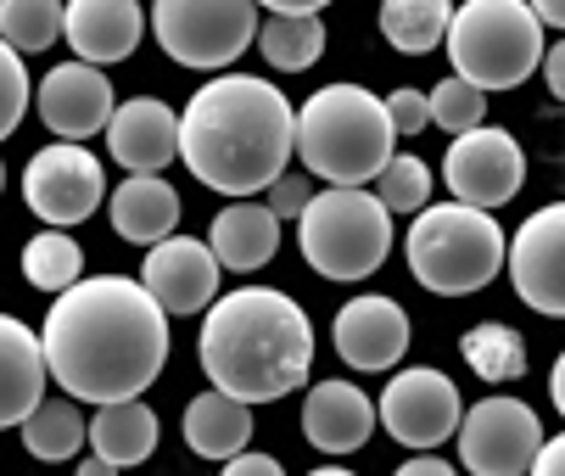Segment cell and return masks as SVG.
Masks as SVG:
<instances>
[{"instance_id": "obj_22", "label": "cell", "mask_w": 565, "mask_h": 476, "mask_svg": "<svg viewBox=\"0 0 565 476\" xmlns=\"http://www.w3.org/2000/svg\"><path fill=\"white\" fill-rule=\"evenodd\" d=\"M207 253H213L218 269L253 275V269H264L280 253V219L264 202H230L213 219V230H207Z\"/></svg>"}, {"instance_id": "obj_41", "label": "cell", "mask_w": 565, "mask_h": 476, "mask_svg": "<svg viewBox=\"0 0 565 476\" xmlns=\"http://www.w3.org/2000/svg\"><path fill=\"white\" fill-rule=\"evenodd\" d=\"M308 476H353V470H342V465H319V470H308Z\"/></svg>"}, {"instance_id": "obj_20", "label": "cell", "mask_w": 565, "mask_h": 476, "mask_svg": "<svg viewBox=\"0 0 565 476\" xmlns=\"http://www.w3.org/2000/svg\"><path fill=\"white\" fill-rule=\"evenodd\" d=\"M45 353H40V337L0 314V432L7 426H23L40 404H45Z\"/></svg>"}, {"instance_id": "obj_16", "label": "cell", "mask_w": 565, "mask_h": 476, "mask_svg": "<svg viewBox=\"0 0 565 476\" xmlns=\"http://www.w3.org/2000/svg\"><path fill=\"white\" fill-rule=\"evenodd\" d=\"M107 151L129 174H163L180 157V113L157 96H129L107 118Z\"/></svg>"}, {"instance_id": "obj_26", "label": "cell", "mask_w": 565, "mask_h": 476, "mask_svg": "<svg viewBox=\"0 0 565 476\" xmlns=\"http://www.w3.org/2000/svg\"><path fill=\"white\" fill-rule=\"evenodd\" d=\"M459 353H465V364H470L481 381H493V387L526 375V337H521L515 326H504V320L470 326V331L459 337Z\"/></svg>"}, {"instance_id": "obj_24", "label": "cell", "mask_w": 565, "mask_h": 476, "mask_svg": "<svg viewBox=\"0 0 565 476\" xmlns=\"http://www.w3.org/2000/svg\"><path fill=\"white\" fill-rule=\"evenodd\" d=\"M185 443L202 459H235L253 443V410L224 399V392H196L185 404Z\"/></svg>"}, {"instance_id": "obj_21", "label": "cell", "mask_w": 565, "mask_h": 476, "mask_svg": "<svg viewBox=\"0 0 565 476\" xmlns=\"http://www.w3.org/2000/svg\"><path fill=\"white\" fill-rule=\"evenodd\" d=\"M107 219H113V230L124 235V242L157 247V242H169L174 224H180V191L163 174H129L107 197Z\"/></svg>"}, {"instance_id": "obj_4", "label": "cell", "mask_w": 565, "mask_h": 476, "mask_svg": "<svg viewBox=\"0 0 565 476\" xmlns=\"http://www.w3.org/2000/svg\"><path fill=\"white\" fill-rule=\"evenodd\" d=\"M397 135L386 102L364 85H326L297 107V157L313 180H331V191H364L386 163Z\"/></svg>"}, {"instance_id": "obj_38", "label": "cell", "mask_w": 565, "mask_h": 476, "mask_svg": "<svg viewBox=\"0 0 565 476\" xmlns=\"http://www.w3.org/2000/svg\"><path fill=\"white\" fill-rule=\"evenodd\" d=\"M537 67H543V78H548V96L565 102V45H548Z\"/></svg>"}, {"instance_id": "obj_42", "label": "cell", "mask_w": 565, "mask_h": 476, "mask_svg": "<svg viewBox=\"0 0 565 476\" xmlns=\"http://www.w3.org/2000/svg\"><path fill=\"white\" fill-rule=\"evenodd\" d=\"M0 191H7V163H0Z\"/></svg>"}, {"instance_id": "obj_34", "label": "cell", "mask_w": 565, "mask_h": 476, "mask_svg": "<svg viewBox=\"0 0 565 476\" xmlns=\"http://www.w3.org/2000/svg\"><path fill=\"white\" fill-rule=\"evenodd\" d=\"M386 118H392V135H420L426 124H431V113H426V91H392L386 96Z\"/></svg>"}, {"instance_id": "obj_39", "label": "cell", "mask_w": 565, "mask_h": 476, "mask_svg": "<svg viewBox=\"0 0 565 476\" xmlns=\"http://www.w3.org/2000/svg\"><path fill=\"white\" fill-rule=\"evenodd\" d=\"M392 476H459L448 459H437V454H415V459H403Z\"/></svg>"}, {"instance_id": "obj_33", "label": "cell", "mask_w": 565, "mask_h": 476, "mask_svg": "<svg viewBox=\"0 0 565 476\" xmlns=\"http://www.w3.org/2000/svg\"><path fill=\"white\" fill-rule=\"evenodd\" d=\"M23 113H29V67L18 51L0 45V140L23 124Z\"/></svg>"}, {"instance_id": "obj_8", "label": "cell", "mask_w": 565, "mask_h": 476, "mask_svg": "<svg viewBox=\"0 0 565 476\" xmlns=\"http://www.w3.org/2000/svg\"><path fill=\"white\" fill-rule=\"evenodd\" d=\"M151 34L180 67H230L258 34L253 0H157Z\"/></svg>"}, {"instance_id": "obj_30", "label": "cell", "mask_w": 565, "mask_h": 476, "mask_svg": "<svg viewBox=\"0 0 565 476\" xmlns=\"http://www.w3.org/2000/svg\"><path fill=\"white\" fill-rule=\"evenodd\" d=\"M62 40V7L56 0H7L0 7V45L18 51V56H34V51H51Z\"/></svg>"}, {"instance_id": "obj_19", "label": "cell", "mask_w": 565, "mask_h": 476, "mask_svg": "<svg viewBox=\"0 0 565 476\" xmlns=\"http://www.w3.org/2000/svg\"><path fill=\"white\" fill-rule=\"evenodd\" d=\"M375 432V404L353 381H319L302 399V437L319 454H353Z\"/></svg>"}, {"instance_id": "obj_35", "label": "cell", "mask_w": 565, "mask_h": 476, "mask_svg": "<svg viewBox=\"0 0 565 476\" xmlns=\"http://www.w3.org/2000/svg\"><path fill=\"white\" fill-rule=\"evenodd\" d=\"M308 202H313V186H308L302 174H291V169H286V174L269 186V202H264V208H269L275 219H297Z\"/></svg>"}, {"instance_id": "obj_40", "label": "cell", "mask_w": 565, "mask_h": 476, "mask_svg": "<svg viewBox=\"0 0 565 476\" xmlns=\"http://www.w3.org/2000/svg\"><path fill=\"white\" fill-rule=\"evenodd\" d=\"M73 476H124V470H113L107 459H96V454H90V459H78V470H73Z\"/></svg>"}, {"instance_id": "obj_3", "label": "cell", "mask_w": 565, "mask_h": 476, "mask_svg": "<svg viewBox=\"0 0 565 476\" xmlns=\"http://www.w3.org/2000/svg\"><path fill=\"white\" fill-rule=\"evenodd\" d=\"M196 359L224 399L247 410L275 404L313 370V320L297 297L275 286H241L230 297H213L196 337Z\"/></svg>"}, {"instance_id": "obj_27", "label": "cell", "mask_w": 565, "mask_h": 476, "mask_svg": "<svg viewBox=\"0 0 565 476\" xmlns=\"http://www.w3.org/2000/svg\"><path fill=\"white\" fill-rule=\"evenodd\" d=\"M448 18H454L448 0H386L381 7V34L403 56H426V51L443 45Z\"/></svg>"}, {"instance_id": "obj_7", "label": "cell", "mask_w": 565, "mask_h": 476, "mask_svg": "<svg viewBox=\"0 0 565 476\" xmlns=\"http://www.w3.org/2000/svg\"><path fill=\"white\" fill-rule=\"evenodd\" d=\"M297 247L313 275L364 281L392 253V213L370 191H313L297 213Z\"/></svg>"}, {"instance_id": "obj_28", "label": "cell", "mask_w": 565, "mask_h": 476, "mask_svg": "<svg viewBox=\"0 0 565 476\" xmlns=\"http://www.w3.org/2000/svg\"><path fill=\"white\" fill-rule=\"evenodd\" d=\"M23 281L51 292V297H62L67 286L85 281V247H78L67 230H40L34 242L23 247Z\"/></svg>"}, {"instance_id": "obj_10", "label": "cell", "mask_w": 565, "mask_h": 476, "mask_svg": "<svg viewBox=\"0 0 565 476\" xmlns=\"http://www.w3.org/2000/svg\"><path fill=\"white\" fill-rule=\"evenodd\" d=\"M23 202L34 219H45V230H67V224H85L102 202H107V174H102V157L85 146H67L51 140L29 157L23 169Z\"/></svg>"}, {"instance_id": "obj_1", "label": "cell", "mask_w": 565, "mask_h": 476, "mask_svg": "<svg viewBox=\"0 0 565 476\" xmlns=\"http://www.w3.org/2000/svg\"><path fill=\"white\" fill-rule=\"evenodd\" d=\"M40 353L45 375L73 404H129L169 364V314L140 292V281L85 275L51 303Z\"/></svg>"}, {"instance_id": "obj_36", "label": "cell", "mask_w": 565, "mask_h": 476, "mask_svg": "<svg viewBox=\"0 0 565 476\" xmlns=\"http://www.w3.org/2000/svg\"><path fill=\"white\" fill-rule=\"evenodd\" d=\"M224 476H286V465L275 454H253V448H241L235 459H224Z\"/></svg>"}, {"instance_id": "obj_11", "label": "cell", "mask_w": 565, "mask_h": 476, "mask_svg": "<svg viewBox=\"0 0 565 476\" xmlns=\"http://www.w3.org/2000/svg\"><path fill=\"white\" fill-rule=\"evenodd\" d=\"M443 180H448L459 208L493 213V208L521 197V186H526V151H521V140L510 129L481 124L470 135H454V146L443 157Z\"/></svg>"}, {"instance_id": "obj_31", "label": "cell", "mask_w": 565, "mask_h": 476, "mask_svg": "<svg viewBox=\"0 0 565 476\" xmlns=\"http://www.w3.org/2000/svg\"><path fill=\"white\" fill-rule=\"evenodd\" d=\"M386 213H420L431 208V163L426 157H392V163L375 174V191H370Z\"/></svg>"}, {"instance_id": "obj_12", "label": "cell", "mask_w": 565, "mask_h": 476, "mask_svg": "<svg viewBox=\"0 0 565 476\" xmlns=\"http://www.w3.org/2000/svg\"><path fill=\"white\" fill-rule=\"evenodd\" d=\"M459 415H465L459 387L431 364L397 370L381 392V404H375V426H386V437H397L403 448H420V454L448 443L459 432Z\"/></svg>"}, {"instance_id": "obj_32", "label": "cell", "mask_w": 565, "mask_h": 476, "mask_svg": "<svg viewBox=\"0 0 565 476\" xmlns=\"http://www.w3.org/2000/svg\"><path fill=\"white\" fill-rule=\"evenodd\" d=\"M426 113H431L437 129H448V135H470V129L488 124V96L470 91L465 78H443V85H431V96H426Z\"/></svg>"}, {"instance_id": "obj_25", "label": "cell", "mask_w": 565, "mask_h": 476, "mask_svg": "<svg viewBox=\"0 0 565 476\" xmlns=\"http://www.w3.org/2000/svg\"><path fill=\"white\" fill-rule=\"evenodd\" d=\"M258 51L269 67L280 73H302L313 67L319 56H326V23H319V12H269L258 23Z\"/></svg>"}, {"instance_id": "obj_15", "label": "cell", "mask_w": 565, "mask_h": 476, "mask_svg": "<svg viewBox=\"0 0 565 476\" xmlns=\"http://www.w3.org/2000/svg\"><path fill=\"white\" fill-rule=\"evenodd\" d=\"M34 107L45 118V129L67 146H85V135H102L107 118H113V85L102 67H85V62H56L40 91H34Z\"/></svg>"}, {"instance_id": "obj_5", "label": "cell", "mask_w": 565, "mask_h": 476, "mask_svg": "<svg viewBox=\"0 0 565 476\" xmlns=\"http://www.w3.org/2000/svg\"><path fill=\"white\" fill-rule=\"evenodd\" d=\"M409 275L437 297H470L493 286L504 269V230L493 213L459 202H431L409 224Z\"/></svg>"}, {"instance_id": "obj_2", "label": "cell", "mask_w": 565, "mask_h": 476, "mask_svg": "<svg viewBox=\"0 0 565 476\" xmlns=\"http://www.w3.org/2000/svg\"><path fill=\"white\" fill-rule=\"evenodd\" d=\"M297 107L286 91L253 73H218L180 113V157L185 169L235 202H253L291 169Z\"/></svg>"}, {"instance_id": "obj_13", "label": "cell", "mask_w": 565, "mask_h": 476, "mask_svg": "<svg viewBox=\"0 0 565 476\" xmlns=\"http://www.w3.org/2000/svg\"><path fill=\"white\" fill-rule=\"evenodd\" d=\"M504 269L526 308H537L543 320H565V202L537 208L515 230V242H504Z\"/></svg>"}, {"instance_id": "obj_23", "label": "cell", "mask_w": 565, "mask_h": 476, "mask_svg": "<svg viewBox=\"0 0 565 476\" xmlns=\"http://www.w3.org/2000/svg\"><path fill=\"white\" fill-rule=\"evenodd\" d=\"M85 443H90L96 459H107L113 470H129V465L151 459V448H157V415H151V404H140V399L107 404V410H96V421H85Z\"/></svg>"}, {"instance_id": "obj_29", "label": "cell", "mask_w": 565, "mask_h": 476, "mask_svg": "<svg viewBox=\"0 0 565 476\" xmlns=\"http://www.w3.org/2000/svg\"><path fill=\"white\" fill-rule=\"evenodd\" d=\"M18 432H23V448L34 459H45V465L73 459L78 448H85V415H78L73 399H45Z\"/></svg>"}, {"instance_id": "obj_17", "label": "cell", "mask_w": 565, "mask_h": 476, "mask_svg": "<svg viewBox=\"0 0 565 476\" xmlns=\"http://www.w3.org/2000/svg\"><path fill=\"white\" fill-rule=\"evenodd\" d=\"M331 337H337V353L353 370H392L403 353H409V337L415 331H409V314H403L392 297L364 292V297L342 303Z\"/></svg>"}, {"instance_id": "obj_9", "label": "cell", "mask_w": 565, "mask_h": 476, "mask_svg": "<svg viewBox=\"0 0 565 476\" xmlns=\"http://www.w3.org/2000/svg\"><path fill=\"white\" fill-rule=\"evenodd\" d=\"M543 421L532 404L510 399V392H493V399H481L476 410L459 415V459L470 476H526L537 448H543Z\"/></svg>"}, {"instance_id": "obj_14", "label": "cell", "mask_w": 565, "mask_h": 476, "mask_svg": "<svg viewBox=\"0 0 565 476\" xmlns=\"http://www.w3.org/2000/svg\"><path fill=\"white\" fill-rule=\"evenodd\" d=\"M218 264L207 253V242L196 235H169V242L146 247L140 264V292L163 308V314H202L218 297Z\"/></svg>"}, {"instance_id": "obj_37", "label": "cell", "mask_w": 565, "mask_h": 476, "mask_svg": "<svg viewBox=\"0 0 565 476\" xmlns=\"http://www.w3.org/2000/svg\"><path fill=\"white\" fill-rule=\"evenodd\" d=\"M526 476H565V437H543V448H537Z\"/></svg>"}, {"instance_id": "obj_18", "label": "cell", "mask_w": 565, "mask_h": 476, "mask_svg": "<svg viewBox=\"0 0 565 476\" xmlns=\"http://www.w3.org/2000/svg\"><path fill=\"white\" fill-rule=\"evenodd\" d=\"M140 34H146V12L135 0H73V7H62V40L73 45V62L85 67L135 56Z\"/></svg>"}, {"instance_id": "obj_6", "label": "cell", "mask_w": 565, "mask_h": 476, "mask_svg": "<svg viewBox=\"0 0 565 476\" xmlns=\"http://www.w3.org/2000/svg\"><path fill=\"white\" fill-rule=\"evenodd\" d=\"M443 45L454 56V78H465L481 96L526 85L548 51L543 29L526 12V0H465L448 18Z\"/></svg>"}]
</instances>
